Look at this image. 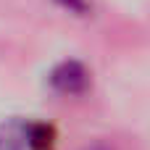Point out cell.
<instances>
[{
	"instance_id": "obj_1",
	"label": "cell",
	"mask_w": 150,
	"mask_h": 150,
	"mask_svg": "<svg viewBox=\"0 0 150 150\" xmlns=\"http://www.w3.org/2000/svg\"><path fill=\"white\" fill-rule=\"evenodd\" d=\"M47 82H50V87L58 92V95H66V98H79V95H84L87 90H90V71H87V66L82 63V61H61L53 71H50V76H47Z\"/></svg>"
},
{
	"instance_id": "obj_2",
	"label": "cell",
	"mask_w": 150,
	"mask_h": 150,
	"mask_svg": "<svg viewBox=\"0 0 150 150\" xmlns=\"http://www.w3.org/2000/svg\"><path fill=\"white\" fill-rule=\"evenodd\" d=\"M55 145V132L47 124H26V150H53Z\"/></svg>"
},
{
	"instance_id": "obj_3",
	"label": "cell",
	"mask_w": 150,
	"mask_h": 150,
	"mask_svg": "<svg viewBox=\"0 0 150 150\" xmlns=\"http://www.w3.org/2000/svg\"><path fill=\"white\" fill-rule=\"evenodd\" d=\"M63 11H69V13H74V16H87L90 11H92V5H90V0H55Z\"/></svg>"
}]
</instances>
